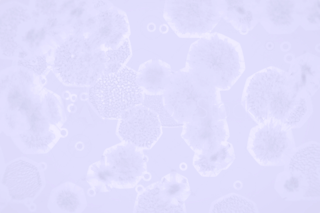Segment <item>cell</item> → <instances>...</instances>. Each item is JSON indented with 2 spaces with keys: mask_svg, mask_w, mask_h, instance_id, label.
<instances>
[{
  "mask_svg": "<svg viewBox=\"0 0 320 213\" xmlns=\"http://www.w3.org/2000/svg\"><path fill=\"white\" fill-rule=\"evenodd\" d=\"M292 129L287 124L272 118L259 123L250 136V150L254 157L265 164L280 160L294 141Z\"/></svg>",
  "mask_w": 320,
  "mask_h": 213,
  "instance_id": "1",
  "label": "cell"
},
{
  "mask_svg": "<svg viewBox=\"0 0 320 213\" xmlns=\"http://www.w3.org/2000/svg\"><path fill=\"white\" fill-rule=\"evenodd\" d=\"M13 199L33 197L42 186L39 172L34 166L22 160L16 161L6 168L2 180Z\"/></svg>",
  "mask_w": 320,
  "mask_h": 213,
  "instance_id": "2",
  "label": "cell"
},
{
  "mask_svg": "<svg viewBox=\"0 0 320 213\" xmlns=\"http://www.w3.org/2000/svg\"><path fill=\"white\" fill-rule=\"evenodd\" d=\"M320 152L319 145L312 144L299 150L290 161V170L300 171L305 175L309 189L320 187Z\"/></svg>",
  "mask_w": 320,
  "mask_h": 213,
  "instance_id": "3",
  "label": "cell"
},
{
  "mask_svg": "<svg viewBox=\"0 0 320 213\" xmlns=\"http://www.w3.org/2000/svg\"><path fill=\"white\" fill-rule=\"evenodd\" d=\"M214 213H254L252 204L242 197L232 196L216 204L212 211Z\"/></svg>",
  "mask_w": 320,
  "mask_h": 213,
  "instance_id": "4",
  "label": "cell"
},
{
  "mask_svg": "<svg viewBox=\"0 0 320 213\" xmlns=\"http://www.w3.org/2000/svg\"><path fill=\"white\" fill-rule=\"evenodd\" d=\"M144 103L148 107L157 112L160 118L162 124L167 126H177L178 124L164 109L159 96H148Z\"/></svg>",
  "mask_w": 320,
  "mask_h": 213,
  "instance_id": "5",
  "label": "cell"
},
{
  "mask_svg": "<svg viewBox=\"0 0 320 213\" xmlns=\"http://www.w3.org/2000/svg\"><path fill=\"white\" fill-rule=\"evenodd\" d=\"M299 185L298 178L295 176H292L289 180L286 181L284 187L289 191H293L298 188Z\"/></svg>",
  "mask_w": 320,
  "mask_h": 213,
  "instance_id": "6",
  "label": "cell"
},
{
  "mask_svg": "<svg viewBox=\"0 0 320 213\" xmlns=\"http://www.w3.org/2000/svg\"><path fill=\"white\" fill-rule=\"evenodd\" d=\"M172 188L170 189V191H173V193H175V192L178 191V186L176 185H174V186H172Z\"/></svg>",
  "mask_w": 320,
  "mask_h": 213,
  "instance_id": "7",
  "label": "cell"
}]
</instances>
